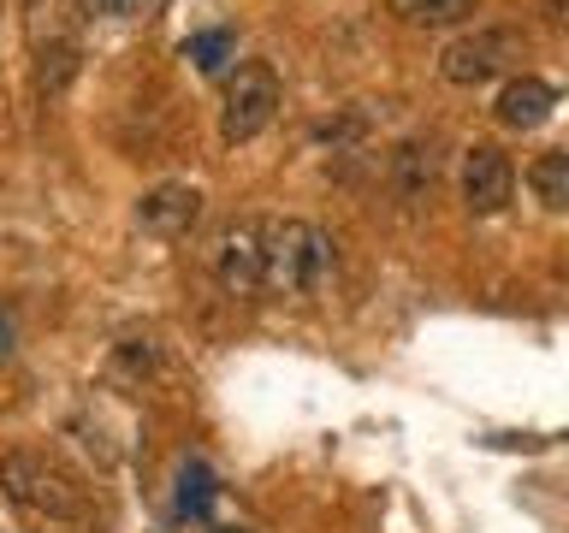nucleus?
<instances>
[{
  "label": "nucleus",
  "instance_id": "39448f33",
  "mask_svg": "<svg viewBox=\"0 0 569 533\" xmlns=\"http://www.w3.org/2000/svg\"><path fill=\"white\" fill-rule=\"evenodd\" d=\"M213 273H220V284H226L231 296L267 291V225H256V220L226 225L220 255H213Z\"/></svg>",
  "mask_w": 569,
  "mask_h": 533
},
{
  "label": "nucleus",
  "instance_id": "0eeeda50",
  "mask_svg": "<svg viewBox=\"0 0 569 533\" xmlns=\"http://www.w3.org/2000/svg\"><path fill=\"white\" fill-rule=\"evenodd\" d=\"M196 220H202V190L196 184H154L137 202V225L149 238H184Z\"/></svg>",
  "mask_w": 569,
  "mask_h": 533
},
{
  "label": "nucleus",
  "instance_id": "f03ea898",
  "mask_svg": "<svg viewBox=\"0 0 569 533\" xmlns=\"http://www.w3.org/2000/svg\"><path fill=\"white\" fill-rule=\"evenodd\" d=\"M338 243L309 220H279L267 225V291L279 296H309L332 279Z\"/></svg>",
  "mask_w": 569,
  "mask_h": 533
},
{
  "label": "nucleus",
  "instance_id": "1a4fd4ad",
  "mask_svg": "<svg viewBox=\"0 0 569 533\" xmlns=\"http://www.w3.org/2000/svg\"><path fill=\"white\" fill-rule=\"evenodd\" d=\"M551 107H558V89L546 78H528V71L498 89V124H510V131H540Z\"/></svg>",
  "mask_w": 569,
  "mask_h": 533
},
{
  "label": "nucleus",
  "instance_id": "9d476101",
  "mask_svg": "<svg viewBox=\"0 0 569 533\" xmlns=\"http://www.w3.org/2000/svg\"><path fill=\"white\" fill-rule=\"evenodd\" d=\"M78 42L71 36H48V42H36V95L42 101H60L66 83L78 78Z\"/></svg>",
  "mask_w": 569,
  "mask_h": 533
},
{
  "label": "nucleus",
  "instance_id": "6ab92c4d",
  "mask_svg": "<svg viewBox=\"0 0 569 533\" xmlns=\"http://www.w3.org/2000/svg\"><path fill=\"white\" fill-rule=\"evenodd\" d=\"M546 7H558V12H569V0H546Z\"/></svg>",
  "mask_w": 569,
  "mask_h": 533
},
{
  "label": "nucleus",
  "instance_id": "f257e3e1",
  "mask_svg": "<svg viewBox=\"0 0 569 533\" xmlns=\"http://www.w3.org/2000/svg\"><path fill=\"white\" fill-rule=\"evenodd\" d=\"M0 492L12 497L24 515L53 527H89L96 522V497L66 462H53L48 451H7L0 456Z\"/></svg>",
  "mask_w": 569,
  "mask_h": 533
},
{
  "label": "nucleus",
  "instance_id": "7ed1b4c3",
  "mask_svg": "<svg viewBox=\"0 0 569 533\" xmlns=\"http://www.w3.org/2000/svg\"><path fill=\"white\" fill-rule=\"evenodd\" d=\"M284 107V89H279V71L267 60H243L226 83V101H220V137L226 142H256L267 124L279 119Z\"/></svg>",
  "mask_w": 569,
  "mask_h": 533
},
{
  "label": "nucleus",
  "instance_id": "2eb2a0df",
  "mask_svg": "<svg viewBox=\"0 0 569 533\" xmlns=\"http://www.w3.org/2000/svg\"><path fill=\"white\" fill-rule=\"evenodd\" d=\"M231 30H202V36H190L184 42V60L202 71V78H213V71H226V60H231Z\"/></svg>",
  "mask_w": 569,
  "mask_h": 533
},
{
  "label": "nucleus",
  "instance_id": "aec40b11",
  "mask_svg": "<svg viewBox=\"0 0 569 533\" xmlns=\"http://www.w3.org/2000/svg\"><path fill=\"white\" fill-rule=\"evenodd\" d=\"M226 533H238V527H226Z\"/></svg>",
  "mask_w": 569,
  "mask_h": 533
},
{
  "label": "nucleus",
  "instance_id": "4468645a",
  "mask_svg": "<svg viewBox=\"0 0 569 533\" xmlns=\"http://www.w3.org/2000/svg\"><path fill=\"white\" fill-rule=\"evenodd\" d=\"M89 24H149L167 0H78Z\"/></svg>",
  "mask_w": 569,
  "mask_h": 533
},
{
  "label": "nucleus",
  "instance_id": "20e7f679",
  "mask_svg": "<svg viewBox=\"0 0 569 533\" xmlns=\"http://www.w3.org/2000/svg\"><path fill=\"white\" fill-rule=\"evenodd\" d=\"M516 53L522 48H516L510 30H469L439 53V78L457 83V89H480V83H492L498 71H510Z\"/></svg>",
  "mask_w": 569,
  "mask_h": 533
},
{
  "label": "nucleus",
  "instance_id": "dca6fc26",
  "mask_svg": "<svg viewBox=\"0 0 569 533\" xmlns=\"http://www.w3.org/2000/svg\"><path fill=\"white\" fill-rule=\"evenodd\" d=\"M113 373H131V380H149L154 373V344L149 338H124L119 355H113Z\"/></svg>",
  "mask_w": 569,
  "mask_h": 533
},
{
  "label": "nucleus",
  "instance_id": "423d86ee",
  "mask_svg": "<svg viewBox=\"0 0 569 533\" xmlns=\"http://www.w3.org/2000/svg\"><path fill=\"white\" fill-rule=\"evenodd\" d=\"M516 190V167L505 149H492V142H475L469 154H462V202L469 213H498L510 202Z\"/></svg>",
  "mask_w": 569,
  "mask_h": 533
},
{
  "label": "nucleus",
  "instance_id": "f3484780",
  "mask_svg": "<svg viewBox=\"0 0 569 533\" xmlns=\"http://www.w3.org/2000/svg\"><path fill=\"white\" fill-rule=\"evenodd\" d=\"M71 7V0H24V18H30V42H48V36H60L53 24H60V12Z\"/></svg>",
  "mask_w": 569,
  "mask_h": 533
},
{
  "label": "nucleus",
  "instance_id": "f8f14e48",
  "mask_svg": "<svg viewBox=\"0 0 569 533\" xmlns=\"http://www.w3.org/2000/svg\"><path fill=\"white\" fill-rule=\"evenodd\" d=\"M528 190L540 195L551 213H569V149H551L528 167Z\"/></svg>",
  "mask_w": 569,
  "mask_h": 533
},
{
  "label": "nucleus",
  "instance_id": "6e6552de",
  "mask_svg": "<svg viewBox=\"0 0 569 533\" xmlns=\"http://www.w3.org/2000/svg\"><path fill=\"white\" fill-rule=\"evenodd\" d=\"M386 178H391V195H398V202L421 208L427 195H433V184H439V142H433V137L398 142V149H391Z\"/></svg>",
  "mask_w": 569,
  "mask_h": 533
},
{
  "label": "nucleus",
  "instance_id": "9b49d317",
  "mask_svg": "<svg viewBox=\"0 0 569 533\" xmlns=\"http://www.w3.org/2000/svg\"><path fill=\"white\" fill-rule=\"evenodd\" d=\"M391 18H403L409 30H451L475 12V0H386Z\"/></svg>",
  "mask_w": 569,
  "mask_h": 533
},
{
  "label": "nucleus",
  "instance_id": "ddd939ff",
  "mask_svg": "<svg viewBox=\"0 0 569 533\" xmlns=\"http://www.w3.org/2000/svg\"><path fill=\"white\" fill-rule=\"evenodd\" d=\"M213 497H220V486H213L208 462H196V456L178 462V515H190V522H208Z\"/></svg>",
  "mask_w": 569,
  "mask_h": 533
},
{
  "label": "nucleus",
  "instance_id": "a211bd4d",
  "mask_svg": "<svg viewBox=\"0 0 569 533\" xmlns=\"http://www.w3.org/2000/svg\"><path fill=\"white\" fill-rule=\"evenodd\" d=\"M7 344H12V332H7V320H0V355H7Z\"/></svg>",
  "mask_w": 569,
  "mask_h": 533
}]
</instances>
